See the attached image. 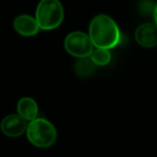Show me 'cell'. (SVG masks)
<instances>
[{
	"instance_id": "6da1fadb",
	"label": "cell",
	"mask_w": 157,
	"mask_h": 157,
	"mask_svg": "<svg viewBox=\"0 0 157 157\" xmlns=\"http://www.w3.org/2000/svg\"><path fill=\"white\" fill-rule=\"evenodd\" d=\"M90 38L97 48H113L121 41V31L110 16L101 14L94 17L90 25Z\"/></svg>"
},
{
	"instance_id": "7a4b0ae2",
	"label": "cell",
	"mask_w": 157,
	"mask_h": 157,
	"mask_svg": "<svg viewBox=\"0 0 157 157\" xmlns=\"http://www.w3.org/2000/svg\"><path fill=\"white\" fill-rule=\"evenodd\" d=\"M63 8L58 0H41L36 10V21L40 29L52 30L63 23Z\"/></svg>"
},
{
	"instance_id": "3957f363",
	"label": "cell",
	"mask_w": 157,
	"mask_h": 157,
	"mask_svg": "<svg viewBox=\"0 0 157 157\" xmlns=\"http://www.w3.org/2000/svg\"><path fill=\"white\" fill-rule=\"evenodd\" d=\"M27 138L37 147H50L55 143L57 132L53 124L44 118H36L27 125Z\"/></svg>"
},
{
	"instance_id": "277c9868",
	"label": "cell",
	"mask_w": 157,
	"mask_h": 157,
	"mask_svg": "<svg viewBox=\"0 0 157 157\" xmlns=\"http://www.w3.org/2000/svg\"><path fill=\"white\" fill-rule=\"evenodd\" d=\"M65 48L70 55L78 58L90 56L94 51V44L90 36L81 31H74L66 37Z\"/></svg>"
},
{
	"instance_id": "5b68a950",
	"label": "cell",
	"mask_w": 157,
	"mask_h": 157,
	"mask_svg": "<svg viewBox=\"0 0 157 157\" xmlns=\"http://www.w3.org/2000/svg\"><path fill=\"white\" fill-rule=\"evenodd\" d=\"M1 131L6 136L16 138L22 136L27 129V122L18 114H10L0 124Z\"/></svg>"
},
{
	"instance_id": "8992f818",
	"label": "cell",
	"mask_w": 157,
	"mask_h": 157,
	"mask_svg": "<svg viewBox=\"0 0 157 157\" xmlns=\"http://www.w3.org/2000/svg\"><path fill=\"white\" fill-rule=\"evenodd\" d=\"M137 42L143 48H154L157 45V26L152 23H144L137 28L135 33Z\"/></svg>"
},
{
	"instance_id": "52a82bcc",
	"label": "cell",
	"mask_w": 157,
	"mask_h": 157,
	"mask_svg": "<svg viewBox=\"0 0 157 157\" xmlns=\"http://www.w3.org/2000/svg\"><path fill=\"white\" fill-rule=\"evenodd\" d=\"M13 26L15 31L23 37H33L40 30L36 18L29 15H20L14 20Z\"/></svg>"
},
{
	"instance_id": "ba28073f",
	"label": "cell",
	"mask_w": 157,
	"mask_h": 157,
	"mask_svg": "<svg viewBox=\"0 0 157 157\" xmlns=\"http://www.w3.org/2000/svg\"><path fill=\"white\" fill-rule=\"evenodd\" d=\"M17 113L20 116H22L25 121H33L38 116V105L36 100H33L30 97H24L17 102Z\"/></svg>"
},
{
	"instance_id": "9c48e42d",
	"label": "cell",
	"mask_w": 157,
	"mask_h": 157,
	"mask_svg": "<svg viewBox=\"0 0 157 157\" xmlns=\"http://www.w3.org/2000/svg\"><path fill=\"white\" fill-rule=\"evenodd\" d=\"M95 70H96V65L90 56L78 58V60L74 65V71H75L76 75L81 76V78L92 75L95 72Z\"/></svg>"
},
{
	"instance_id": "30bf717a",
	"label": "cell",
	"mask_w": 157,
	"mask_h": 157,
	"mask_svg": "<svg viewBox=\"0 0 157 157\" xmlns=\"http://www.w3.org/2000/svg\"><path fill=\"white\" fill-rule=\"evenodd\" d=\"M90 57L96 66H107L111 61V53L105 48H96Z\"/></svg>"
},
{
	"instance_id": "8fae6325",
	"label": "cell",
	"mask_w": 157,
	"mask_h": 157,
	"mask_svg": "<svg viewBox=\"0 0 157 157\" xmlns=\"http://www.w3.org/2000/svg\"><path fill=\"white\" fill-rule=\"evenodd\" d=\"M153 16H154V21H155V24H156V26H157V5L155 6L154 12H153Z\"/></svg>"
}]
</instances>
